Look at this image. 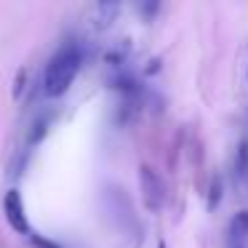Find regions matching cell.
<instances>
[{
  "label": "cell",
  "instance_id": "obj_1",
  "mask_svg": "<svg viewBox=\"0 0 248 248\" xmlns=\"http://www.w3.org/2000/svg\"><path fill=\"white\" fill-rule=\"evenodd\" d=\"M83 64V51L78 43H64L54 56L48 59L43 72V91L46 96L59 99L70 91V86L75 83L78 72H80Z\"/></svg>",
  "mask_w": 248,
  "mask_h": 248
},
{
  "label": "cell",
  "instance_id": "obj_2",
  "mask_svg": "<svg viewBox=\"0 0 248 248\" xmlns=\"http://www.w3.org/2000/svg\"><path fill=\"white\" fill-rule=\"evenodd\" d=\"M139 182H141V198H144L147 211H160L163 200H166V184H163V179L150 166H141Z\"/></svg>",
  "mask_w": 248,
  "mask_h": 248
},
{
  "label": "cell",
  "instance_id": "obj_3",
  "mask_svg": "<svg viewBox=\"0 0 248 248\" xmlns=\"http://www.w3.org/2000/svg\"><path fill=\"white\" fill-rule=\"evenodd\" d=\"M3 211H6V221L19 232V235H30V224H27V214L22 205V195L16 189H8L3 198Z\"/></svg>",
  "mask_w": 248,
  "mask_h": 248
},
{
  "label": "cell",
  "instance_id": "obj_4",
  "mask_svg": "<svg viewBox=\"0 0 248 248\" xmlns=\"http://www.w3.org/2000/svg\"><path fill=\"white\" fill-rule=\"evenodd\" d=\"M227 248H248V211L232 216L227 230Z\"/></svg>",
  "mask_w": 248,
  "mask_h": 248
},
{
  "label": "cell",
  "instance_id": "obj_5",
  "mask_svg": "<svg viewBox=\"0 0 248 248\" xmlns=\"http://www.w3.org/2000/svg\"><path fill=\"white\" fill-rule=\"evenodd\" d=\"M118 11H120V6H118V3H96V6L91 8L93 27H96V30L109 27V22H112V19L118 16Z\"/></svg>",
  "mask_w": 248,
  "mask_h": 248
},
{
  "label": "cell",
  "instance_id": "obj_6",
  "mask_svg": "<svg viewBox=\"0 0 248 248\" xmlns=\"http://www.w3.org/2000/svg\"><path fill=\"white\" fill-rule=\"evenodd\" d=\"M235 176L240 182L248 179V139H240L237 144V152H235Z\"/></svg>",
  "mask_w": 248,
  "mask_h": 248
},
{
  "label": "cell",
  "instance_id": "obj_7",
  "mask_svg": "<svg viewBox=\"0 0 248 248\" xmlns=\"http://www.w3.org/2000/svg\"><path fill=\"white\" fill-rule=\"evenodd\" d=\"M219 200H221V182H219V179H214V184H211V198H208V208L214 211L216 205H219Z\"/></svg>",
  "mask_w": 248,
  "mask_h": 248
},
{
  "label": "cell",
  "instance_id": "obj_8",
  "mask_svg": "<svg viewBox=\"0 0 248 248\" xmlns=\"http://www.w3.org/2000/svg\"><path fill=\"white\" fill-rule=\"evenodd\" d=\"M32 128H35V131L30 134V141H32V144H38V141L43 139V134H46V118H43V120H38V123H35Z\"/></svg>",
  "mask_w": 248,
  "mask_h": 248
},
{
  "label": "cell",
  "instance_id": "obj_9",
  "mask_svg": "<svg viewBox=\"0 0 248 248\" xmlns=\"http://www.w3.org/2000/svg\"><path fill=\"white\" fill-rule=\"evenodd\" d=\"M30 237H32V243L38 248H59L56 246V243H51V240H46V237H40V235H32V232H30Z\"/></svg>",
  "mask_w": 248,
  "mask_h": 248
}]
</instances>
